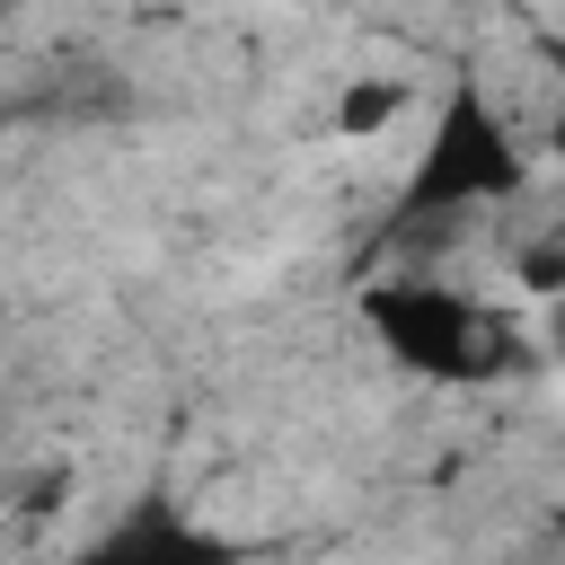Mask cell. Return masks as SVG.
Wrapping results in <instances>:
<instances>
[{"instance_id":"cell-1","label":"cell","mask_w":565,"mask_h":565,"mask_svg":"<svg viewBox=\"0 0 565 565\" xmlns=\"http://www.w3.org/2000/svg\"><path fill=\"white\" fill-rule=\"evenodd\" d=\"M415 106H424L415 79H397V71H353V79L335 88V106H327V132H335L344 150H380V141L406 132Z\"/></svg>"}]
</instances>
